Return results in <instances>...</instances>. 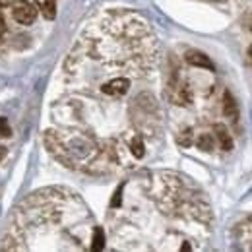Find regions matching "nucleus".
Masks as SVG:
<instances>
[{
  "instance_id": "obj_1",
  "label": "nucleus",
  "mask_w": 252,
  "mask_h": 252,
  "mask_svg": "<svg viewBox=\"0 0 252 252\" xmlns=\"http://www.w3.org/2000/svg\"><path fill=\"white\" fill-rule=\"evenodd\" d=\"M12 16H14V20L18 24L32 26L33 22H35V18H37V10L28 0H14L12 2Z\"/></svg>"
},
{
  "instance_id": "obj_2",
  "label": "nucleus",
  "mask_w": 252,
  "mask_h": 252,
  "mask_svg": "<svg viewBox=\"0 0 252 252\" xmlns=\"http://www.w3.org/2000/svg\"><path fill=\"white\" fill-rule=\"evenodd\" d=\"M128 88H130V82L126 78H115V80L103 84L101 92L107 95H125L128 92Z\"/></svg>"
},
{
  "instance_id": "obj_3",
  "label": "nucleus",
  "mask_w": 252,
  "mask_h": 252,
  "mask_svg": "<svg viewBox=\"0 0 252 252\" xmlns=\"http://www.w3.org/2000/svg\"><path fill=\"white\" fill-rule=\"evenodd\" d=\"M187 63L192 64V66H198V68H206V70H214L216 66L210 61L208 55L200 53V51H189L187 53Z\"/></svg>"
},
{
  "instance_id": "obj_4",
  "label": "nucleus",
  "mask_w": 252,
  "mask_h": 252,
  "mask_svg": "<svg viewBox=\"0 0 252 252\" xmlns=\"http://www.w3.org/2000/svg\"><path fill=\"white\" fill-rule=\"evenodd\" d=\"M223 113H225V117H229L233 123L239 121V107H237V101H235V97L229 94V92H225V95H223Z\"/></svg>"
},
{
  "instance_id": "obj_5",
  "label": "nucleus",
  "mask_w": 252,
  "mask_h": 252,
  "mask_svg": "<svg viewBox=\"0 0 252 252\" xmlns=\"http://www.w3.org/2000/svg\"><path fill=\"white\" fill-rule=\"evenodd\" d=\"M37 8L41 10V14L47 20H55L57 18V2L55 0H35Z\"/></svg>"
},
{
  "instance_id": "obj_6",
  "label": "nucleus",
  "mask_w": 252,
  "mask_h": 252,
  "mask_svg": "<svg viewBox=\"0 0 252 252\" xmlns=\"http://www.w3.org/2000/svg\"><path fill=\"white\" fill-rule=\"evenodd\" d=\"M216 136H218V140H220V146L221 150H225V152H229L231 148H233V140H231V136H229V132H227V128L223 125H216Z\"/></svg>"
},
{
  "instance_id": "obj_7",
  "label": "nucleus",
  "mask_w": 252,
  "mask_h": 252,
  "mask_svg": "<svg viewBox=\"0 0 252 252\" xmlns=\"http://www.w3.org/2000/svg\"><path fill=\"white\" fill-rule=\"evenodd\" d=\"M130 152H132L134 158H138V159L144 158V142H142L140 136L132 138V142H130Z\"/></svg>"
},
{
  "instance_id": "obj_8",
  "label": "nucleus",
  "mask_w": 252,
  "mask_h": 252,
  "mask_svg": "<svg viewBox=\"0 0 252 252\" xmlns=\"http://www.w3.org/2000/svg\"><path fill=\"white\" fill-rule=\"evenodd\" d=\"M103 247H105V233H103V229L101 227H97L94 231V245H92V251H103Z\"/></svg>"
},
{
  "instance_id": "obj_9",
  "label": "nucleus",
  "mask_w": 252,
  "mask_h": 252,
  "mask_svg": "<svg viewBox=\"0 0 252 252\" xmlns=\"http://www.w3.org/2000/svg\"><path fill=\"white\" fill-rule=\"evenodd\" d=\"M198 148L200 150H204V152H212L214 150V136H210V134H202V136H198Z\"/></svg>"
},
{
  "instance_id": "obj_10",
  "label": "nucleus",
  "mask_w": 252,
  "mask_h": 252,
  "mask_svg": "<svg viewBox=\"0 0 252 252\" xmlns=\"http://www.w3.org/2000/svg\"><path fill=\"white\" fill-rule=\"evenodd\" d=\"M181 146H185V148H189L190 144H192V130L187 128L185 132H181V136H179V140H177Z\"/></svg>"
},
{
  "instance_id": "obj_11",
  "label": "nucleus",
  "mask_w": 252,
  "mask_h": 252,
  "mask_svg": "<svg viewBox=\"0 0 252 252\" xmlns=\"http://www.w3.org/2000/svg\"><path fill=\"white\" fill-rule=\"evenodd\" d=\"M10 134H12V130H10L8 121L4 117H0V136H10Z\"/></svg>"
},
{
  "instance_id": "obj_12",
  "label": "nucleus",
  "mask_w": 252,
  "mask_h": 252,
  "mask_svg": "<svg viewBox=\"0 0 252 252\" xmlns=\"http://www.w3.org/2000/svg\"><path fill=\"white\" fill-rule=\"evenodd\" d=\"M121 194H123V187H119V190L115 192V196H113V200H111V206H113V208H115V206H121V200H123Z\"/></svg>"
},
{
  "instance_id": "obj_13",
  "label": "nucleus",
  "mask_w": 252,
  "mask_h": 252,
  "mask_svg": "<svg viewBox=\"0 0 252 252\" xmlns=\"http://www.w3.org/2000/svg\"><path fill=\"white\" fill-rule=\"evenodd\" d=\"M6 158V148L4 146H0V161Z\"/></svg>"
},
{
  "instance_id": "obj_14",
  "label": "nucleus",
  "mask_w": 252,
  "mask_h": 252,
  "mask_svg": "<svg viewBox=\"0 0 252 252\" xmlns=\"http://www.w3.org/2000/svg\"><path fill=\"white\" fill-rule=\"evenodd\" d=\"M249 64L252 66V47L249 49Z\"/></svg>"
},
{
  "instance_id": "obj_15",
  "label": "nucleus",
  "mask_w": 252,
  "mask_h": 252,
  "mask_svg": "<svg viewBox=\"0 0 252 252\" xmlns=\"http://www.w3.org/2000/svg\"><path fill=\"white\" fill-rule=\"evenodd\" d=\"M2 30H4V22H2V18H0V33H2Z\"/></svg>"
}]
</instances>
